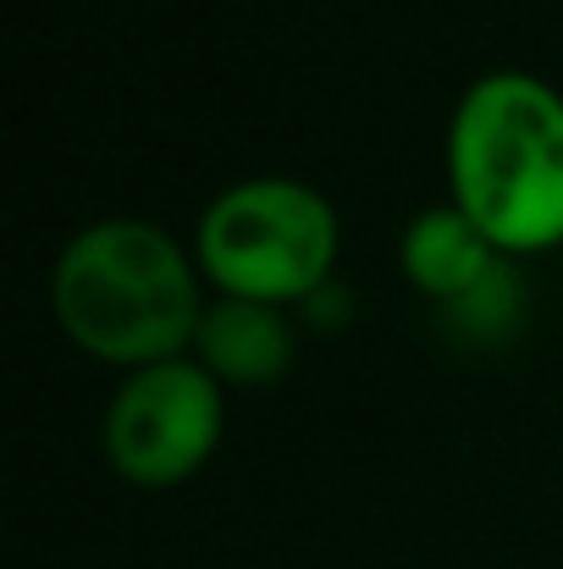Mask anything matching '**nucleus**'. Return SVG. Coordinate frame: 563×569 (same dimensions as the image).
<instances>
[{
	"mask_svg": "<svg viewBox=\"0 0 563 569\" xmlns=\"http://www.w3.org/2000/svg\"><path fill=\"white\" fill-rule=\"evenodd\" d=\"M448 199L514 254L563 249V94L520 67L475 78L448 117Z\"/></svg>",
	"mask_w": 563,
	"mask_h": 569,
	"instance_id": "nucleus-2",
	"label": "nucleus"
},
{
	"mask_svg": "<svg viewBox=\"0 0 563 569\" xmlns=\"http://www.w3.org/2000/svg\"><path fill=\"white\" fill-rule=\"evenodd\" d=\"M453 316H459L475 338H486V332H497V327H514V316H520V282H514V271L497 266L470 299L453 305Z\"/></svg>",
	"mask_w": 563,
	"mask_h": 569,
	"instance_id": "nucleus-7",
	"label": "nucleus"
},
{
	"mask_svg": "<svg viewBox=\"0 0 563 569\" xmlns=\"http://www.w3.org/2000/svg\"><path fill=\"white\" fill-rule=\"evenodd\" d=\"M221 431H227V387L193 355H183L117 381L100 420V448L128 487L167 492L193 481L215 459Z\"/></svg>",
	"mask_w": 563,
	"mask_h": 569,
	"instance_id": "nucleus-4",
	"label": "nucleus"
},
{
	"mask_svg": "<svg viewBox=\"0 0 563 569\" xmlns=\"http://www.w3.org/2000/svg\"><path fill=\"white\" fill-rule=\"evenodd\" d=\"M204 305L193 249L144 216H100L78 227L50 271V310L67 343L122 366V377L183 360Z\"/></svg>",
	"mask_w": 563,
	"mask_h": 569,
	"instance_id": "nucleus-1",
	"label": "nucleus"
},
{
	"mask_svg": "<svg viewBox=\"0 0 563 569\" xmlns=\"http://www.w3.org/2000/svg\"><path fill=\"white\" fill-rule=\"evenodd\" d=\"M343 227L304 178H238L193 221V260L210 293L254 305H310L332 288Z\"/></svg>",
	"mask_w": 563,
	"mask_h": 569,
	"instance_id": "nucleus-3",
	"label": "nucleus"
},
{
	"mask_svg": "<svg viewBox=\"0 0 563 569\" xmlns=\"http://www.w3.org/2000/svg\"><path fill=\"white\" fill-rule=\"evenodd\" d=\"M398 266H403V277H409L414 293H425L442 310H453L459 299H470L503 266V254L448 199V204H425V210L409 216V227L398 232Z\"/></svg>",
	"mask_w": 563,
	"mask_h": 569,
	"instance_id": "nucleus-6",
	"label": "nucleus"
},
{
	"mask_svg": "<svg viewBox=\"0 0 563 569\" xmlns=\"http://www.w3.org/2000/svg\"><path fill=\"white\" fill-rule=\"evenodd\" d=\"M188 355L221 387H271V381H282L293 371L299 332H293L288 310H277V305L210 293Z\"/></svg>",
	"mask_w": 563,
	"mask_h": 569,
	"instance_id": "nucleus-5",
	"label": "nucleus"
}]
</instances>
